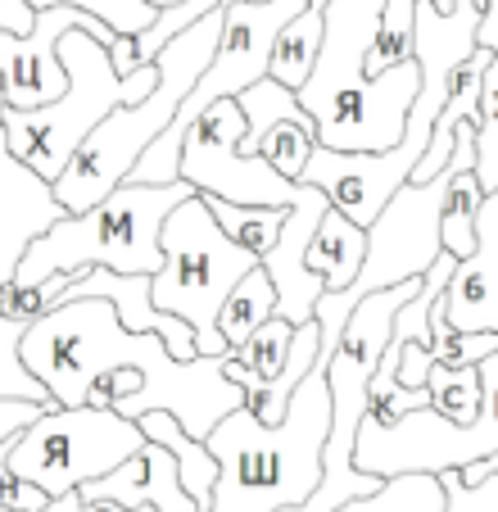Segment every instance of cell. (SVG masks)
I'll return each instance as SVG.
<instances>
[{
	"mask_svg": "<svg viewBox=\"0 0 498 512\" xmlns=\"http://www.w3.org/2000/svg\"><path fill=\"white\" fill-rule=\"evenodd\" d=\"M331 435L326 368L313 363L295 386L281 422H259L245 404L231 408L204 445L218 458V481L204 512H281L304 508L322 481V449Z\"/></svg>",
	"mask_w": 498,
	"mask_h": 512,
	"instance_id": "cell-1",
	"label": "cell"
},
{
	"mask_svg": "<svg viewBox=\"0 0 498 512\" xmlns=\"http://www.w3.org/2000/svg\"><path fill=\"white\" fill-rule=\"evenodd\" d=\"M222 37V5H213L209 14L182 28L173 41H163V50L154 55L159 82L145 100L123 109H109L73 150V159L64 164V173L50 182V195L64 213H82L96 200H105L118 182H127L132 164L141 159V150L173 123V114L182 109V100L191 96V87L200 82L204 64L213 59Z\"/></svg>",
	"mask_w": 498,
	"mask_h": 512,
	"instance_id": "cell-2",
	"label": "cell"
},
{
	"mask_svg": "<svg viewBox=\"0 0 498 512\" xmlns=\"http://www.w3.org/2000/svg\"><path fill=\"white\" fill-rule=\"evenodd\" d=\"M195 195V186L177 182H118L105 200L82 213H59L23 245L14 263V281H46L50 272H159L163 263V218Z\"/></svg>",
	"mask_w": 498,
	"mask_h": 512,
	"instance_id": "cell-3",
	"label": "cell"
},
{
	"mask_svg": "<svg viewBox=\"0 0 498 512\" xmlns=\"http://www.w3.org/2000/svg\"><path fill=\"white\" fill-rule=\"evenodd\" d=\"M59 64L68 73V87L59 100L41 109H5L0 105V132H5V150L19 159L28 173H37L41 182H55L64 173V164L73 159V150L82 145V136L109 114V109L136 105L154 91L159 68L141 64L136 73H118L109 50L91 37L87 28H68L59 37Z\"/></svg>",
	"mask_w": 498,
	"mask_h": 512,
	"instance_id": "cell-4",
	"label": "cell"
},
{
	"mask_svg": "<svg viewBox=\"0 0 498 512\" xmlns=\"http://www.w3.org/2000/svg\"><path fill=\"white\" fill-rule=\"evenodd\" d=\"M417 286H422V277H408V281H394V286L363 295L358 309L349 313L331 358L322 363L326 390H331V435H326V449H322V481H317V490L308 494V503L299 512H336L340 503L381 490V476L354 467V440L367 417L372 372L381 363L385 345H390L394 313H399L403 300L417 295Z\"/></svg>",
	"mask_w": 498,
	"mask_h": 512,
	"instance_id": "cell-5",
	"label": "cell"
},
{
	"mask_svg": "<svg viewBox=\"0 0 498 512\" xmlns=\"http://www.w3.org/2000/svg\"><path fill=\"white\" fill-rule=\"evenodd\" d=\"M163 263L150 272V304L173 313L195 331V354L222 358L227 345L218 336V309L249 268H259V254H249L218 227L204 195H186L163 218Z\"/></svg>",
	"mask_w": 498,
	"mask_h": 512,
	"instance_id": "cell-6",
	"label": "cell"
},
{
	"mask_svg": "<svg viewBox=\"0 0 498 512\" xmlns=\"http://www.w3.org/2000/svg\"><path fill=\"white\" fill-rule=\"evenodd\" d=\"M304 5L308 0H231V5H222L218 50H213V59L204 64L191 96L182 100V109L173 114V123L141 150V159L132 164L127 182H177V177H182L177 164H182L186 127H191L213 100H236L245 87L268 78L272 41H277V32L286 28Z\"/></svg>",
	"mask_w": 498,
	"mask_h": 512,
	"instance_id": "cell-7",
	"label": "cell"
},
{
	"mask_svg": "<svg viewBox=\"0 0 498 512\" xmlns=\"http://www.w3.org/2000/svg\"><path fill=\"white\" fill-rule=\"evenodd\" d=\"M145 445V431L132 417L114 413V408H46L37 413L23 431H14L5 440V463L32 481L37 490L68 494L77 485L96 481V476L114 472L127 454Z\"/></svg>",
	"mask_w": 498,
	"mask_h": 512,
	"instance_id": "cell-8",
	"label": "cell"
},
{
	"mask_svg": "<svg viewBox=\"0 0 498 512\" xmlns=\"http://www.w3.org/2000/svg\"><path fill=\"white\" fill-rule=\"evenodd\" d=\"M480 372V408L467 426L440 417L435 408H412L399 422L363 417L354 440V467L372 476H403V472H449L476 458L498 454V349L476 363Z\"/></svg>",
	"mask_w": 498,
	"mask_h": 512,
	"instance_id": "cell-9",
	"label": "cell"
},
{
	"mask_svg": "<svg viewBox=\"0 0 498 512\" xmlns=\"http://www.w3.org/2000/svg\"><path fill=\"white\" fill-rule=\"evenodd\" d=\"M462 168H476V118H462L453 132V155L431 182H403L399 191L385 200V209L367 227V259L358 277L349 281V295L363 300L372 290L394 286V281L422 277L435 259H440V204L449 182Z\"/></svg>",
	"mask_w": 498,
	"mask_h": 512,
	"instance_id": "cell-10",
	"label": "cell"
},
{
	"mask_svg": "<svg viewBox=\"0 0 498 512\" xmlns=\"http://www.w3.org/2000/svg\"><path fill=\"white\" fill-rule=\"evenodd\" d=\"M245 114L240 100H213L182 141V173L186 186H195V195H222L231 204H295L299 182L281 177L268 159L245 155Z\"/></svg>",
	"mask_w": 498,
	"mask_h": 512,
	"instance_id": "cell-11",
	"label": "cell"
},
{
	"mask_svg": "<svg viewBox=\"0 0 498 512\" xmlns=\"http://www.w3.org/2000/svg\"><path fill=\"white\" fill-rule=\"evenodd\" d=\"M417 87H422V68H417V59H403V64L385 68V73H376V78L358 82L354 91H345L340 100H331L322 114H313L317 145H326V150H345V155H358V150L381 155V150L399 145Z\"/></svg>",
	"mask_w": 498,
	"mask_h": 512,
	"instance_id": "cell-12",
	"label": "cell"
},
{
	"mask_svg": "<svg viewBox=\"0 0 498 512\" xmlns=\"http://www.w3.org/2000/svg\"><path fill=\"white\" fill-rule=\"evenodd\" d=\"M435 5L453 10V0H435ZM381 14H385V0H326L322 50H317V64L308 73V82L295 91L308 118L322 114L345 91H354L358 82H367L363 59H367V46L376 41Z\"/></svg>",
	"mask_w": 498,
	"mask_h": 512,
	"instance_id": "cell-13",
	"label": "cell"
},
{
	"mask_svg": "<svg viewBox=\"0 0 498 512\" xmlns=\"http://www.w3.org/2000/svg\"><path fill=\"white\" fill-rule=\"evenodd\" d=\"M326 209H331V200H326L317 186L299 182V195L286 209V223H281L277 245L259 259L263 272L272 277V290H277V318L295 322V327L313 322V309H317V300H322V290H326V281L304 263L308 241H313V232H317V223H322Z\"/></svg>",
	"mask_w": 498,
	"mask_h": 512,
	"instance_id": "cell-14",
	"label": "cell"
},
{
	"mask_svg": "<svg viewBox=\"0 0 498 512\" xmlns=\"http://www.w3.org/2000/svg\"><path fill=\"white\" fill-rule=\"evenodd\" d=\"M82 499H109L123 508H154V512H200V503L186 494L177 458L163 445L145 440L136 454H127L114 472L96 476V481L77 485Z\"/></svg>",
	"mask_w": 498,
	"mask_h": 512,
	"instance_id": "cell-15",
	"label": "cell"
},
{
	"mask_svg": "<svg viewBox=\"0 0 498 512\" xmlns=\"http://www.w3.org/2000/svg\"><path fill=\"white\" fill-rule=\"evenodd\" d=\"M136 426L145 431V440L163 445L168 454L177 458L182 485H186V494H191V499L200 503V512L209 508V499H213V481H218V458L209 454V445H204V440H195V435H186V426L177 422V417L168 413V408L141 413V417H136Z\"/></svg>",
	"mask_w": 498,
	"mask_h": 512,
	"instance_id": "cell-16",
	"label": "cell"
},
{
	"mask_svg": "<svg viewBox=\"0 0 498 512\" xmlns=\"http://www.w3.org/2000/svg\"><path fill=\"white\" fill-rule=\"evenodd\" d=\"M363 259H367V227L349 223L340 209H326L313 241H308L304 263L326 281V290H345L358 277Z\"/></svg>",
	"mask_w": 498,
	"mask_h": 512,
	"instance_id": "cell-17",
	"label": "cell"
},
{
	"mask_svg": "<svg viewBox=\"0 0 498 512\" xmlns=\"http://www.w3.org/2000/svg\"><path fill=\"white\" fill-rule=\"evenodd\" d=\"M322 32H326V5L322 0H308L304 10L277 32V41H272L268 78H277L290 91L304 87L317 64V50H322Z\"/></svg>",
	"mask_w": 498,
	"mask_h": 512,
	"instance_id": "cell-18",
	"label": "cell"
},
{
	"mask_svg": "<svg viewBox=\"0 0 498 512\" xmlns=\"http://www.w3.org/2000/svg\"><path fill=\"white\" fill-rule=\"evenodd\" d=\"M272 313H277V290H272V277L259 263V268H249L245 277L231 286V295L218 309V336H222V345H227V354L245 345V340L259 331V322H268Z\"/></svg>",
	"mask_w": 498,
	"mask_h": 512,
	"instance_id": "cell-19",
	"label": "cell"
},
{
	"mask_svg": "<svg viewBox=\"0 0 498 512\" xmlns=\"http://www.w3.org/2000/svg\"><path fill=\"white\" fill-rule=\"evenodd\" d=\"M204 204H209L222 232L236 245H245L249 254H259V259L277 245L281 223H286V204H231L222 195H204Z\"/></svg>",
	"mask_w": 498,
	"mask_h": 512,
	"instance_id": "cell-20",
	"label": "cell"
},
{
	"mask_svg": "<svg viewBox=\"0 0 498 512\" xmlns=\"http://www.w3.org/2000/svg\"><path fill=\"white\" fill-rule=\"evenodd\" d=\"M336 512H444V485L431 472L385 476L376 494L340 503Z\"/></svg>",
	"mask_w": 498,
	"mask_h": 512,
	"instance_id": "cell-21",
	"label": "cell"
},
{
	"mask_svg": "<svg viewBox=\"0 0 498 512\" xmlns=\"http://www.w3.org/2000/svg\"><path fill=\"white\" fill-rule=\"evenodd\" d=\"M313 145H317L313 118H308V114H295V118H277L272 127H263V132L245 145V155L268 159V164L277 168L281 177L299 182V173H304L308 155H313Z\"/></svg>",
	"mask_w": 498,
	"mask_h": 512,
	"instance_id": "cell-22",
	"label": "cell"
},
{
	"mask_svg": "<svg viewBox=\"0 0 498 512\" xmlns=\"http://www.w3.org/2000/svg\"><path fill=\"white\" fill-rule=\"evenodd\" d=\"M480 200H485V186L476 182V168H462L449 182L444 204H440V250L458 254V259H471V250H476Z\"/></svg>",
	"mask_w": 498,
	"mask_h": 512,
	"instance_id": "cell-23",
	"label": "cell"
},
{
	"mask_svg": "<svg viewBox=\"0 0 498 512\" xmlns=\"http://www.w3.org/2000/svg\"><path fill=\"white\" fill-rule=\"evenodd\" d=\"M426 390H431V408L449 422L467 426L480 408V372L476 368H453L435 358L431 372H426Z\"/></svg>",
	"mask_w": 498,
	"mask_h": 512,
	"instance_id": "cell-24",
	"label": "cell"
},
{
	"mask_svg": "<svg viewBox=\"0 0 498 512\" xmlns=\"http://www.w3.org/2000/svg\"><path fill=\"white\" fill-rule=\"evenodd\" d=\"M23 331H28L23 322H10L0 313V399H32L41 408H59L23 363Z\"/></svg>",
	"mask_w": 498,
	"mask_h": 512,
	"instance_id": "cell-25",
	"label": "cell"
},
{
	"mask_svg": "<svg viewBox=\"0 0 498 512\" xmlns=\"http://www.w3.org/2000/svg\"><path fill=\"white\" fill-rule=\"evenodd\" d=\"M412 5H417V0H385L381 28H376V41L367 46V59H363L367 78H376L385 68L412 59Z\"/></svg>",
	"mask_w": 498,
	"mask_h": 512,
	"instance_id": "cell-26",
	"label": "cell"
},
{
	"mask_svg": "<svg viewBox=\"0 0 498 512\" xmlns=\"http://www.w3.org/2000/svg\"><path fill=\"white\" fill-rule=\"evenodd\" d=\"M476 182L498 191V59L485 68L476 105Z\"/></svg>",
	"mask_w": 498,
	"mask_h": 512,
	"instance_id": "cell-27",
	"label": "cell"
},
{
	"mask_svg": "<svg viewBox=\"0 0 498 512\" xmlns=\"http://www.w3.org/2000/svg\"><path fill=\"white\" fill-rule=\"evenodd\" d=\"M412 408H431V390H408L394 381V372L385 368V363H376L372 372V386H367V417H376V422H399L403 413H412Z\"/></svg>",
	"mask_w": 498,
	"mask_h": 512,
	"instance_id": "cell-28",
	"label": "cell"
},
{
	"mask_svg": "<svg viewBox=\"0 0 498 512\" xmlns=\"http://www.w3.org/2000/svg\"><path fill=\"white\" fill-rule=\"evenodd\" d=\"M32 10H46V5H77V10L96 14V19H105L109 28L127 32V37H136V32H145L154 23V5H145V0H28Z\"/></svg>",
	"mask_w": 498,
	"mask_h": 512,
	"instance_id": "cell-29",
	"label": "cell"
},
{
	"mask_svg": "<svg viewBox=\"0 0 498 512\" xmlns=\"http://www.w3.org/2000/svg\"><path fill=\"white\" fill-rule=\"evenodd\" d=\"M444 485V512H498V472L480 476V481H462L458 467L440 472Z\"/></svg>",
	"mask_w": 498,
	"mask_h": 512,
	"instance_id": "cell-30",
	"label": "cell"
},
{
	"mask_svg": "<svg viewBox=\"0 0 498 512\" xmlns=\"http://www.w3.org/2000/svg\"><path fill=\"white\" fill-rule=\"evenodd\" d=\"M0 445H5V440H0ZM46 503H50V494L37 490L32 481H23V476L5 463V449H0V508H10V512H41Z\"/></svg>",
	"mask_w": 498,
	"mask_h": 512,
	"instance_id": "cell-31",
	"label": "cell"
},
{
	"mask_svg": "<svg viewBox=\"0 0 498 512\" xmlns=\"http://www.w3.org/2000/svg\"><path fill=\"white\" fill-rule=\"evenodd\" d=\"M41 512H141V508H123V503H109V499H82L77 490L55 494Z\"/></svg>",
	"mask_w": 498,
	"mask_h": 512,
	"instance_id": "cell-32",
	"label": "cell"
},
{
	"mask_svg": "<svg viewBox=\"0 0 498 512\" xmlns=\"http://www.w3.org/2000/svg\"><path fill=\"white\" fill-rule=\"evenodd\" d=\"M145 5H154V10H159V5H177V0H145Z\"/></svg>",
	"mask_w": 498,
	"mask_h": 512,
	"instance_id": "cell-33",
	"label": "cell"
},
{
	"mask_svg": "<svg viewBox=\"0 0 498 512\" xmlns=\"http://www.w3.org/2000/svg\"><path fill=\"white\" fill-rule=\"evenodd\" d=\"M480 10H498V0H485V5H480Z\"/></svg>",
	"mask_w": 498,
	"mask_h": 512,
	"instance_id": "cell-34",
	"label": "cell"
},
{
	"mask_svg": "<svg viewBox=\"0 0 498 512\" xmlns=\"http://www.w3.org/2000/svg\"><path fill=\"white\" fill-rule=\"evenodd\" d=\"M222 5H231V0H222Z\"/></svg>",
	"mask_w": 498,
	"mask_h": 512,
	"instance_id": "cell-35",
	"label": "cell"
},
{
	"mask_svg": "<svg viewBox=\"0 0 498 512\" xmlns=\"http://www.w3.org/2000/svg\"><path fill=\"white\" fill-rule=\"evenodd\" d=\"M480 5H485V0H480Z\"/></svg>",
	"mask_w": 498,
	"mask_h": 512,
	"instance_id": "cell-36",
	"label": "cell"
}]
</instances>
